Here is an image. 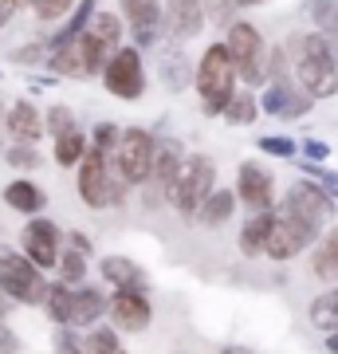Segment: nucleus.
Instances as JSON below:
<instances>
[{
  "instance_id": "f257e3e1",
  "label": "nucleus",
  "mask_w": 338,
  "mask_h": 354,
  "mask_svg": "<svg viewBox=\"0 0 338 354\" xmlns=\"http://www.w3.org/2000/svg\"><path fill=\"white\" fill-rule=\"evenodd\" d=\"M288 64L295 71V83L307 99H335L338 95V64H335V48L330 39L319 36V32H303V36H291Z\"/></svg>"
},
{
  "instance_id": "f03ea898",
  "label": "nucleus",
  "mask_w": 338,
  "mask_h": 354,
  "mask_svg": "<svg viewBox=\"0 0 338 354\" xmlns=\"http://www.w3.org/2000/svg\"><path fill=\"white\" fill-rule=\"evenodd\" d=\"M193 87H197V95H200V111H205V118L225 114L228 99L236 95V67H232V59H228L225 44L205 48L197 71H193Z\"/></svg>"
},
{
  "instance_id": "7ed1b4c3",
  "label": "nucleus",
  "mask_w": 338,
  "mask_h": 354,
  "mask_svg": "<svg viewBox=\"0 0 338 354\" xmlns=\"http://www.w3.org/2000/svg\"><path fill=\"white\" fill-rule=\"evenodd\" d=\"M48 288H51L48 276H44L24 252H16V248H8V244H0V291L8 295V304L44 307Z\"/></svg>"
},
{
  "instance_id": "20e7f679",
  "label": "nucleus",
  "mask_w": 338,
  "mask_h": 354,
  "mask_svg": "<svg viewBox=\"0 0 338 354\" xmlns=\"http://www.w3.org/2000/svg\"><path fill=\"white\" fill-rule=\"evenodd\" d=\"M216 189V165L213 158L205 153H185V162L177 169L173 185H169V197L165 201L173 205L181 216H197L200 205L209 201V193Z\"/></svg>"
},
{
  "instance_id": "39448f33",
  "label": "nucleus",
  "mask_w": 338,
  "mask_h": 354,
  "mask_svg": "<svg viewBox=\"0 0 338 354\" xmlns=\"http://www.w3.org/2000/svg\"><path fill=\"white\" fill-rule=\"evenodd\" d=\"M106 165L111 174L122 181V185H146L150 177V165H153V138L150 130L142 127H126L114 142V150L106 153Z\"/></svg>"
},
{
  "instance_id": "423d86ee",
  "label": "nucleus",
  "mask_w": 338,
  "mask_h": 354,
  "mask_svg": "<svg viewBox=\"0 0 338 354\" xmlns=\"http://www.w3.org/2000/svg\"><path fill=\"white\" fill-rule=\"evenodd\" d=\"M75 185H79V197H83L87 209H114V205H122V193H126V185L106 165V153H99L95 146H87L83 162H79Z\"/></svg>"
},
{
  "instance_id": "0eeeda50",
  "label": "nucleus",
  "mask_w": 338,
  "mask_h": 354,
  "mask_svg": "<svg viewBox=\"0 0 338 354\" xmlns=\"http://www.w3.org/2000/svg\"><path fill=\"white\" fill-rule=\"evenodd\" d=\"M225 51H228V59H232V67H236V75L244 83L267 79V67H263V36L256 24L232 20L228 24V36H225Z\"/></svg>"
},
{
  "instance_id": "6e6552de",
  "label": "nucleus",
  "mask_w": 338,
  "mask_h": 354,
  "mask_svg": "<svg viewBox=\"0 0 338 354\" xmlns=\"http://www.w3.org/2000/svg\"><path fill=\"white\" fill-rule=\"evenodd\" d=\"M283 216L299 221L303 228H311L314 236H319V232H323V225L335 216V201L323 193V185H319V181L303 177V181L288 185V193H283Z\"/></svg>"
},
{
  "instance_id": "1a4fd4ad",
  "label": "nucleus",
  "mask_w": 338,
  "mask_h": 354,
  "mask_svg": "<svg viewBox=\"0 0 338 354\" xmlns=\"http://www.w3.org/2000/svg\"><path fill=\"white\" fill-rule=\"evenodd\" d=\"M102 87L111 91L114 99L134 102L146 95V67H142V51L138 48H118L111 55V64L102 67Z\"/></svg>"
},
{
  "instance_id": "9d476101",
  "label": "nucleus",
  "mask_w": 338,
  "mask_h": 354,
  "mask_svg": "<svg viewBox=\"0 0 338 354\" xmlns=\"http://www.w3.org/2000/svg\"><path fill=\"white\" fill-rule=\"evenodd\" d=\"M59 244H63V228L48 216H28L24 232H20V252L39 268V272H48V268L59 264Z\"/></svg>"
},
{
  "instance_id": "9b49d317",
  "label": "nucleus",
  "mask_w": 338,
  "mask_h": 354,
  "mask_svg": "<svg viewBox=\"0 0 338 354\" xmlns=\"http://www.w3.org/2000/svg\"><path fill=\"white\" fill-rule=\"evenodd\" d=\"M185 162V150H181V142L173 138H153V165H150V177H146V205H162L169 197V185H173L177 169Z\"/></svg>"
},
{
  "instance_id": "f8f14e48",
  "label": "nucleus",
  "mask_w": 338,
  "mask_h": 354,
  "mask_svg": "<svg viewBox=\"0 0 338 354\" xmlns=\"http://www.w3.org/2000/svg\"><path fill=\"white\" fill-rule=\"evenodd\" d=\"M236 201L248 209V213H267V209H276V181L272 174L263 169L260 162H244L236 174Z\"/></svg>"
},
{
  "instance_id": "ddd939ff",
  "label": "nucleus",
  "mask_w": 338,
  "mask_h": 354,
  "mask_svg": "<svg viewBox=\"0 0 338 354\" xmlns=\"http://www.w3.org/2000/svg\"><path fill=\"white\" fill-rule=\"evenodd\" d=\"M106 311H111L114 327L130 330V335L146 330L153 319V304H150V295H146V288H118L111 295V307Z\"/></svg>"
},
{
  "instance_id": "4468645a",
  "label": "nucleus",
  "mask_w": 338,
  "mask_h": 354,
  "mask_svg": "<svg viewBox=\"0 0 338 354\" xmlns=\"http://www.w3.org/2000/svg\"><path fill=\"white\" fill-rule=\"evenodd\" d=\"M260 111L272 114V118H303V114L311 111V99H307L299 91V83H291V75L283 71V75H276L267 83V91H263V99H260Z\"/></svg>"
},
{
  "instance_id": "2eb2a0df",
  "label": "nucleus",
  "mask_w": 338,
  "mask_h": 354,
  "mask_svg": "<svg viewBox=\"0 0 338 354\" xmlns=\"http://www.w3.org/2000/svg\"><path fill=\"white\" fill-rule=\"evenodd\" d=\"M126 28L134 36V48H153L162 39V0H118Z\"/></svg>"
},
{
  "instance_id": "dca6fc26",
  "label": "nucleus",
  "mask_w": 338,
  "mask_h": 354,
  "mask_svg": "<svg viewBox=\"0 0 338 354\" xmlns=\"http://www.w3.org/2000/svg\"><path fill=\"white\" fill-rule=\"evenodd\" d=\"M205 28V8L200 0H165L162 4V36L169 44H185Z\"/></svg>"
},
{
  "instance_id": "f3484780",
  "label": "nucleus",
  "mask_w": 338,
  "mask_h": 354,
  "mask_svg": "<svg viewBox=\"0 0 338 354\" xmlns=\"http://www.w3.org/2000/svg\"><path fill=\"white\" fill-rule=\"evenodd\" d=\"M311 241H314L311 228H303L299 221L276 213V225H272V236H267V244H263V256H272V260L283 264V260H291V256H299Z\"/></svg>"
},
{
  "instance_id": "a211bd4d",
  "label": "nucleus",
  "mask_w": 338,
  "mask_h": 354,
  "mask_svg": "<svg viewBox=\"0 0 338 354\" xmlns=\"http://www.w3.org/2000/svg\"><path fill=\"white\" fill-rule=\"evenodd\" d=\"M4 130H8V138L20 142V146H36L44 138V114L32 106L28 99L12 102L8 114H4Z\"/></svg>"
},
{
  "instance_id": "6ab92c4d",
  "label": "nucleus",
  "mask_w": 338,
  "mask_h": 354,
  "mask_svg": "<svg viewBox=\"0 0 338 354\" xmlns=\"http://www.w3.org/2000/svg\"><path fill=\"white\" fill-rule=\"evenodd\" d=\"M106 307H111V299L102 295L99 288H87V283H79V288H71V311H67V327H95L102 315H106Z\"/></svg>"
},
{
  "instance_id": "aec40b11",
  "label": "nucleus",
  "mask_w": 338,
  "mask_h": 354,
  "mask_svg": "<svg viewBox=\"0 0 338 354\" xmlns=\"http://www.w3.org/2000/svg\"><path fill=\"white\" fill-rule=\"evenodd\" d=\"M4 205L12 209V213H24V216H39L44 213V205H48V193L39 189L36 181H28V177H16L4 185Z\"/></svg>"
},
{
  "instance_id": "412c9836",
  "label": "nucleus",
  "mask_w": 338,
  "mask_h": 354,
  "mask_svg": "<svg viewBox=\"0 0 338 354\" xmlns=\"http://www.w3.org/2000/svg\"><path fill=\"white\" fill-rule=\"evenodd\" d=\"M158 64H162V83H165V91H185L189 83H193V64H189V55H185V48L181 44H169V48L158 55Z\"/></svg>"
},
{
  "instance_id": "4be33fe9",
  "label": "nucleus",
  "mask_w": 338,
  "mask_h": 354,
  "mask_svg": "<svg viewBox=\"0 0 338 354\" xmlns=\"http://www.w3.org/2000/svg\"><path fill=\"white\" fill-rule=\"evenodd\" d=\"M272 225H276V209L252 213L248 221H244V228H240V252L248 256V260L263 252V244H267V236H272Z\"/></svg>"
},
{
  "instance_id": "5701e85b",
  "label": "nucleus",
  "mask_w": 338,
  "mask_h": 354,
  "mask_svg": "<svg viewBox=\"0 0 338 354\" xmlns=\"http://www.w3.org/2000/svg\"><path fill=\"white\" fill-rule=\"evenodd\" d=\"M99 272L114 291L118 288H146V272H142L134 260H126V256H106L99 264Z\"/></svg>"
},
{
  "instance_id": "b1692460",
  "label": "nucleus",
  "mask_w": 338,
  "mask_h": 354,
  "mask_svg": "<svg viewBox=\"0 0 338 354\" xmlns=\"http://www.w3.org/2000/svg\"><path fill=\"white\" fill-rule=\"evenodd\" d=\"M99 12V0H79L75 4V12L67 16V24L55 32V36L48 39V51H55V48H63V44H75L83 32H87V24H91V16Z\"/></svg>"
},
{
  "instance_id": "393cba45",
  "label": "nucleus",
  "mask_w": 338,
  "mask_h": 354,
  "mask_svg": "<svg viewBox=\"0 0 338 354\" xmlns=\"http://www.w3.org/2000/svg\"><path fill=\"white\" fill-rule=\"evenodd\" d=\"M111 55H114V48H106L102 39H95L91 32H83L79 36V59H83V75H102V67L111 64Z\"/></svg>"
},
{
  "instance_id": "a878e982",
  "label": "nucleus",
  "mask_w": 338,
  "mask_h": 354,
  "mask_svg": "<svg viewBox=\"0 0 338 354\" xmlns=\"http://www.w3.org/2000/svg\"><path fill=\"white\" fill-rule=\"evenodd\" d=\"M236 193H232V189H213V193H209V201H205V205H200V221H205V225H209V228H216V225H225V221H228V216H232V209H236Z\"/></svg>"
},
{
  "instance_id": "bb28decb",
  "label": "nucleus",
  "mask_w": 338,
  "mask_h": 354,
  "mask_svg": "<svg viewBox=\"0 0 338 354\" xmlns=\"http://www.w3.org/2000/svg\"><path fill=\"white\" fill-rule=\"evenodd\" d=\"M307 12L314 20V32L338 44V0H307Z\"/></svg>"
},
{
  "instance_id": "cd10ccee",
  "label": "nucleus",
  "mask_w": 338,
  "mask_h": 354,
  "mask_svg": "<svg viewBox=\"0 0 338 354\" xmlns=\"http://www.w3.org/2000/svg\"><path fill=\"white\" fill-rule=\"evenodd\" d=\"M311 327L319 330H338V288H326L323 295H314L311 304Z\"/></svg>"
},
{
  "instance_id": "c85d7f7f",
  "label": "nucleus",
  "mask_w": 338,
  "mask_h": 354,
  "mask_svg": "<svg viewBox=\"0 0 338 354\" xmlns=\"http://www.w3.org/2000/svg\"><path fill=\"white\" fill-rule=\"evenodd\" d=\"M87 146H91V138L79 127L67 130V134L55 138V162H59V165H79V162H83V153H87Z\"/></svg>"
},
{
  "instance_id": "c756f323",
  "label": "nucleus",
  "mask_w": 338,
  "mask_h": 354,
  "mask_svg": "<svg viewBox=\"0 0 338 354\" xmlns=\"http://www.w3.org/2000/svg\"><path fill=\"white\" fill-rule=\"evenodd\" d=\"M311 272L319 279H338V225L326 232V241H323V248L314 252V260H311Z\"/></svg>"
},
{
  "instance_id": "7c9ffc66",
  "label": "nucleus",
  "mask_w": 338,
  "mask_h": 354,
  "mask_svg": "<svg viewBox=\"0 0 338 354\" xmlns=\"http://www.w3.org/2000/svg\"><path fill=\"white\" fill-rule=\"evenodd\" d=\"M87 32L95 39H102L106 48H122V16H114V12H95L91 16V24H87Z\"/></svg>"
},
{
  "instance_id": "2f4dec72",
  "label": "nucleus",
  "mask_w": 338,
  "mask_h": 354,
  "mask_svg": "<svg viewBox=\"0 0 338 354\" xmlns=\"http://www.w3.org/2000/svg\"><path fill=\"white\" fill-rule=\"evenodd\" d=\"M256 114H260V99H252L248 91L244 95H232L228 99V106H225V122H232V127H252L256 122Z\"/></svg>"
},
{
  "instance_id": "473e14b6",
  "label": "nucleus",
  "mask_w": 338,
  "mask_h": 354,
  "mask_svg": "<svg viewBox=\"0 0 338 354\" xmlns=\"http://www.w3.org/2000/svg\"><path fill=\"white\" fill-rule=\"evenodd\" d=\"M83 354H130V351L122 346L114 327H95L87 335V342H83Z\"/></svg>"
},
{
  "instance_id": "72a5a7b5",
  "label": "nucleus",
  "mask_w": 338,
  "mask_h": 354,
  "mask_svg": "<svg viewBox=\"0 0 338 354\" xmlns=\"http://www.w3.org/2000/svg\"><path fill=\"white\" fill-rule=\"evenodd\" d=\"M44 307H48V315H51V323H55V327H67V311H71V288L55 279V283L48 288V299H44Z\"/></svg>"
},
{
  "instance_id": "f704fd0d",
  "label": "nucleus",
  "mask_w": 338,
  "mask_h": 354,
  "mask_svg": "<svg viewBox=\"0 0 338 354\" xmlns=\"http://www.w3.org/2000/svg\"><path fill=\"white\" fill-rule=\"evenodd\" d=\"M55 268H59V283H67V288H79L87 279V256L83 252H71V248L59 252V264Z\"/></svg>"
},
{
  "instance_id": "c9c22d12",
  "label": "nucleus",
  "mask_w": 338,
  "mask_h": 354,
  "mask_svg": "<svg viewBox=\"0 0 338 354\" xmlns=\"http://www.w3.org/2000/svg\"><path fill=\"white\" fill-rule=\"evenodd\" d=\"M75 4H79V0H32V12H36V20L51 24V20H63Z\"/></svg>"
},
{
  "instance_id": "e433bc0d",
  "label": "nucleus",
  "mask_w": 338,
  "mask_h": 354,
  "mask_svg": "<svg viewBox=\"0 0 338 354\" xmlns=\"http://www.w3.org/2000/svg\"><path fill=\"white\" fill-rule=\"evenodd\" d=\"M44 130H48L51 138H59L67 130H75V114L67 111V106H51L48 118H44Z\"/></svg>"
},
{
  "instance_id": "4c0bfd02",
  "label": "nucleus",
  "mask_w": 338,
  "mask_h": 354,
  "mask_svg": "<svg viewBox=\"0 0 338 354\" xmlns=\"http://www.w3.org/2000/svg\"><path fill=\"white\" fill-rule=\"evenodd\" d=\"M4 158H8V165H16V169H39V153H36V146H20V142H12Z\"/></svg>"
},
{
  "instance_id": "58836bf2",
  "label": "nucleus",
  "mask_w": 338,
  "mask_h": 354,
  "mask_svg": "<svg viewBox=\"0 0 338 354\" xmlns=\"http://www.w3.org/2000/svg\"><path fill=\"white\" fill-rule=\"evenodd\" d=\"M118 134H122V130L114 127V122H99V127L91 130V146H95L99 153H111L114 142H118Z\"/></svg>"
},
{
  "instance_id": "ea45409f",
  "label": "nucleus",
  "mask_w": 338,
  "mask_h": 354,
  "mask_svg": "<svg viewBox=\"0 0 338 354\" xmlns=\"http://www.w3.org/2000/svg\"><path fill=\"white\" fill-rule=\"evenodd\" d=\"M260 150H263V153H276V158H295V142H291V138H279V134H263V138H260Z\"/></svg>"
},
{
  "instance_id": "a19ab883",
  "label": "nucleus",
  "mask_w": 338,
  "mask_h": 354,
  "mask_svg": "<svg viewBox=\"0 0 338 354\" xmlns=\"http://www.w3.org/2000/svg\"><path fill=\"white\" fill-rule=\"evenodd\" d=\"M55 354H83V342L75 339V330L71 327H55Z\"/></svg>"
},
{
  "instance_id": "79ce46f5",
  "label": "nucleus",
  "mask_w": 338,
  "mask_h": 354,
  "mask_svg": "<svg viewBox=\"0 0 338 354\" xmlns=\"http://www.w3.org/2000/svg\"><path fill=\"white\" fill-rule=\"evenodd\" d=\"M0 354H20V339H16V330L0 319Z\"/></svg>"
},
{
  "instance_id": "37998d69",
  "label": "nucleus",
  "mask_w": 338,
  "mask_h": 354,
  "mask_svg": "<svg viewBox=\"0 0 338 354\" xmlns=\"http://www.w3.org/2000/svg\"><path fill=\"white\" fill-rule=\"evenodd\" d=\"M303 153H307V162H326V158H330V146L319 142V138H307L303 142Z\"/></svg>"
},
{
  "instance_id": "c03bdc74",
  "label": "nucleus",
  "mask_w": 338,
  "mask_h": 354,
  "mask_svg": "<svg viewBox=\"0 0 338 354\" xmlns=\"http://www.w3.org/2000/svg\"><path fill=\"white\" fill-rule=\"evenodd\" d=\"M67 244H71V252H83V256H91V241L83 236V232H67Z\"/></svg>"
},
{
  "instance_id": "a18cd8bd",
  "label": "nucleus",
  "mask_w": 338,
  "mask_h": 354,
  "mask_svg": "<svg viewBox=\"0 0 338 354\" xmlns=\"http://www.w3.org/2000/svg\"><path fill=\"white\" fill-rule=\"evenodd\" d=\"M39 55H44V48H20V51H12L16 64H32V59H39Z\"/></svg>"
},
{
  "instance_id": "49530a36",
  "label": "nucleus",
  "mask_w": 338,
  "mask_h": 354,
  "mask_svg": "<svg viewBox=\"0 0 338 354\" xmlns=\"http://www.w3.org/2000/svg\"><path fill=\"white\" fill-rule=\"evenodd\" d=\"M24 4H32V0H0L4 12H16V8H24Z\"/></svg>"
},
{
  "instance_id": "de8ad7c7",
  "label": "nucleus",
  "mask_w": 338,
  "mask_h": 354,
  "mask_svg": "<svg viewBox=\"0 0 338 354\" xmlns=\"http://www.w3.org/2000/svg\"><path fill=\"white\" fill-rule=\"evenodd\" d=\"M216 354H256V351H248V346H220Z\"/></svg>"
},
{
  "instance_id": "09e8293b",
  "label": "nucleus",
  "mask_w": 338,
  "mask_h": 354,
  "mask_svg": "<svg viewBox=\"0 0 338 354\" xmlns=\"http://www.w3.org/2000/svg\"><path fill=\"white\" fill-rule=\"evenodd\" d=\"M326 351L338 354V330H330V335H326Z\"/></svg>"
},
{
  "instance_id": "8fccbe9b",
  "label": "nucleus",
  "mask_w": 338,
  "mask_h": 354,
  "mask_svg": "<svg viewBox=\"0 0 338 354\" xmlns=\"http://www.w3.org/2000/svg\"><path fill=\"white\" fill-rule=\"evenodd\" d=\"M8 315V295H4V291H0V319Z\"/></svg>"
},
{
  "instance_id": "3c124183",
  "label": "nucleus",
  "mask_w": 338,
  "mask_h": 354,
  "mask_svg": "<svg viewBox=\"0 0 338 354\" xmlns=\"http://www.w3.org/2000/svg\"><path fill=\"white\" fill-rule=\"evenodd\" d=\"M8 20H12V12H4V8H0V28L8 24Z\"/></svg>"
},
{
  "instance_id": "603ef678",
  "label": "nucleus",
  "mask_w": 338,
  "mask_h": 354,
  "mask_svg": "<svg viewBox=\"0 0 338 354\" xmlns=\"http://www.w3.org/2000/svg\"><path fill=\"white\" fill-rule=\"evenodd\" d=\"M236 4H244V8H248V4H260V0H236Z\"/></svg>"
},
{
  "instance_id": "864d4df0",
  "label": "nucleus",
  "mask_w": 338,
  "mask_h": 354,
  "mask_svg": "<svg viewBox=\"0 0 338 354\" xmlns=\"http://www.w3.org/2000/svg\"><path fill=\"white\" fill-rule=\"evenodd\" d=\"M330 48H335V64H338V44H330Z\"/></svg>"
},
{
  "instance_id": "5fc2aeb1",
  "label": "nucleus",
  "mask_w": 338,
  "mask_h": 354,
  "mask_svg": "<svg viewBox=\"0 0 338 354\" xmlns=\"http://www.w3.org/2000/svg\"><path fill=\"white\" fill-rule=\"evenodd\" d=\"M0 122H4V114H0Z\"/></svg>"
}]
</instances>
